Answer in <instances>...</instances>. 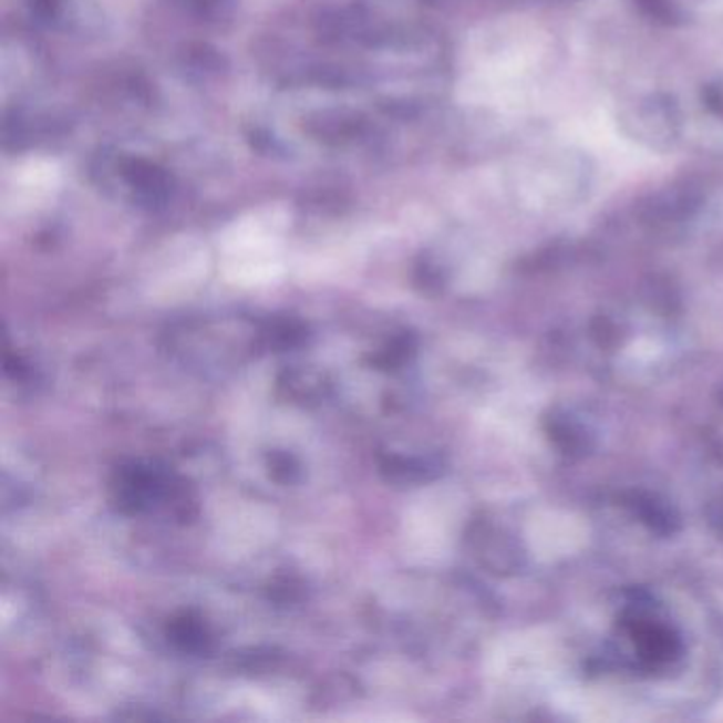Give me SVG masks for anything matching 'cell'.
Masks as SVG:
<instances>
[{
  "label": "cell",
  "instance_id": "obj_2",
  "mask_svg": "<svg viewBox=\"0 0 723 723\" xmlns=\"http://www.w3.org/2000/svg\"><path fill=\"white\" fill-rule=\"evenodd\" d=\"M554 440L560 444V448L565 450V452H575V450L583 448V444H586L583 433L575 424L569 423V421L556 423V426H554Z\"/></svg>",
  "mask_w": 723,
  "mask_h": 723
},
{
  "label": "cell",
  "instance_id": "obj_1",
  "mask_svg": "<svg viewBox=\"0 0 723 723\" xmlns=\"http://www.w3.org/2000/svg\"><path fill=\"white\" fill-rule=\"evenodd\" d=\"M125 175L130 178V183L134 187H138V192H143L147 198L155 200V198H164L168 192V178L157 171L155 166L145 164V162H130Z\"/></svg>",
  "mask_w": 723,
  "mask_h": 723
}]
</instances>
